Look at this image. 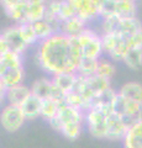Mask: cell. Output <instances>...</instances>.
<instances>
[{
  "mask_svg": "<svg viewBox=\"0 0 142 148\" xmlns=\"http://www.w3.org/2000/svg\"><path fill=\"white\" fill-rule=\"evenodd\" d=\"M123 63L126 64L127 68L132 71H139L142 67V49L141 48H131L126 53L123 58Z\"/></svg>",
  "mask_w": 142,
  "mask_h": 148,
  "instance_id": "26",
  "label": "cell"
},
{
  "mask_svg": "<svg viewBox=\"0 0 142 148\" xmlns=\"http://www.w3.org/2000/svg\"><path fill=\"white\" fill-rule=\"evenodd\" d=\"M47 14L56 16L61 22H64L69 18L77 16L72 0H54L47 3Z\"/></svg>",
  "mask_w": 142,
  "mask_h": 148,
  "instance_id": "14",
  "label": "cell"
},
{
  "mask_svg": "<svg viewBox=\"0 0 142 148\" xmlns=\"http://www.w3.org/2000/svg\"><path fill=\"white\" fill-rule=\"evenodd\" d=\"M41 106H42V100L37 98L36 95L31 94L29 98L22 103L20 108L22 110V112H24L26 120L30 121V120H35L37 117H41Z\"/></svg>",
  "mask_w": 142,
  "mask_h": 148,
  "instance_id": "19",
  "label": "cell"
},
{
  "mask_svg": "<svg viewBox=\"0 0 142 148\" xmlns=\"http://www.w3.org/2000/svg\"><path fill=\"white\" fill-rule=\"evenodd\" d=\"M26 121L27 120L20 106L6 104L0 114V123L3 126V130L8 133L17 132Z\"/></svg>",
  "mask_w": 142,
  "mask_h": 148,
  "instance_id": "9",
  "label": "cell"
},
{
  "mask_svg": "<svg viewBox=\"0 0 142 148\" xmlns=\"http://www.w3.org/2000/svg\"><path fill=\"white\" fill-rule=\"evenodd\" d=\"M129 43L131 48H141L142 49V30H140L137 34L129 38Z\"/></svg>",
  "mask_w": 142,
  "mask_h": 148,
  "instance_id": "28",
  "label": "cell"
},
{
  "mask_svg": "<svg viewBox=\"0 0 142 148\" xmlns=\"http://www.w3.org/2000/svg\"><path fill=\"white\" fill-rule=\"evenodd\" d=\"M137 5L132 0H99L100 20L105 17H136Z\"/></svg>",
  "mask_w": 142,
  "mask_h": 148,
  "instance_id": "4",
  "label": "cell"
},
{
  "mask_svg": "<svg viewBox=\"0 0 142 148\" xmlns=\"http://www.w3.org/2000/svg\"><path fill=\"white\" fill-rule=\"evenodd\" d=\"M103 41L104 54L113 62H122L126 53L131 49L129 40L114 34H100Z\"/></svg>",
  "mask_w": 142,
  "mask_h": 148,
  "instance_id": "7",
  "label": "cell"
},
{
  "mask_svg": "<svg viewBox=\"0 0 142 148\" xmlns=\"http://www.w3.org/2000/svg\"><path fill=\"white\" fill-rule=\"evenodd\" d=\"M121 98L142 105V84L139 82H127L117 90Z\"/></svg>",
  "mask_w": 142,
  "mask_h": 148,
  "instance_id": "17",
  "label": "cell"
},
{
  "mask_svg": "<svg viewBox=\"0 0 142 148\" xmlns=\"http://www.w3.org/2000/svg\"><path fill=\"white\" fill-rule=\"evenodd\" d=\"M62 103H59L57 100L47 99L42 100V106H41V117L46 120L47 122L52 121L53 119L57 117L59 108H61Z\"/></svg>",
  "mask_w": 142,
  "mask_h": 148,
  "instance_id": "23",
  "label": "cell"
},
{
  "mask_svg": "<svg viewBox=\"0 0 142 148\" xmlns=\"http://www.w3.org/2000/svg\"><path fill=\"white\" fill-rule=\"evenodd\" d=\"M49 126L53 130L61 132V130L64 126H69V125H77V123H84L85 125V117L84 112L75 108L67 105L63 103L59 108L58 115L56 119H53L52 121H49Z\"/></svg>",
  "mask_w": 142,
  "mask_h": 148,
  "instance_id": "8",
  "label": "cell"
},
{
  "mask_svg": "<svg viewBox=\"0 0 142 148\" xmlns=\"http://www.w3.org/2000/svg\"><path fill=\"white\" fill-rule=\"evenodd\" d=\"M75 15L89 24L99 16V0H72Z\"/></svg>",
  "mask_w": 142,
  "mask_h": 148,
  "instance_id": "13",
  "label": "cell"
},
{
  "mask_svg": "<svg viewBox=\"0 0 142 148\" xmlns=\"http://www.w3.org/2000/svg\"><path fill=\"white\" fill-rule=\"evenodd\" d=\"M35 59L45 73L54 77L64 73H77L82 53L75 37L56 34L38 43Z\"/></svg>",
  "mask_w": 142,
  "mask_h": 148,
  "instance_id": "1",
  "label": "cell"
},
{
  "mask_svg": "<svg viewBox=\"0 0 142 148\" xmlns=\"http://www.w3.org/2000/svg\"><path fill=\"white\" fill-rule=\"evenodd\" d=\"M47 12V3L42 0H29L27 4V21L29 24H35L42 20Z\"/></svg>",
  "mask_w": 142,
  "mask_h": 148,
  "instance_id": "21",
  "label": "cell"
},
{
  "mask_svg": "<svg viewBox=\"0 0 142 148\" xmlns=\"http://www.w3.org/2000/svg\"><path fill=\"white\" fill-rule=\"evenodd\" d=\"M27 4H29V0H4L1 5L10 20H12L16 25H24L29 24Z\"/></svg>",
  "mask_w": 142,
  "mask_h": 148,
  "instance_id": "12",
  "label": "cell"
},
{
  "mask_svg": "<svg viewBox=\"0 0 142 148\" xmlns=\"http://www.w3.org/2000/svg\"><path fill=\"white\" fill-rule=\"evenodd\" d=\"M34 25V29H35V32L36 35H37L38 37V41L40 42H42V41L49 38V37H52L53 35H56L57 32L56 30L53 29V26L49 24L48 21H46L45 18H42V20H40L37 22H35Z\"/></svg>",
  "mask_w": 142,
  "mask_h": 148,
  "instance_id": "25",
  "label": "cell"
},
{
  "mask_svg": "<svg viewBox=\"0 0 142 148\" xmlns=\"http://www.w3.org/2000/svg\"><path fill=\"white\" fill-rule=\"evenodd\" d=\"M122 146L123 148H142V119L129 128Z\"/></svg>",
  "mask_w": 142,
  "mask_h": 148,
  "instance_id": "18",
  "label": "cell"
},
{
  "mask_svg": "<svg viewBox=\"0 0 142 148\" xmlns=\"http://www.w3.org/2000/svg\"><path fill=\"white\" fill-rule=\"evenodd\" d=\"M56 86L61 90L63 94L67 95L68 92L74 90V88L78 83V74L77 73H64L58 74V75L51 77Z\"/></svg>",
  "mask_w": 142,
  "mask_h": 148,
  "instance_id": "20",
  "label": "cell"
},
{
  "mask_svg": "<svg viewBox=\"0 0 142 148\" xmlns=\"http://www.w3.org/2000/svg\"><path fill=\"white\" fill-rule=\"evenodd\" d=\"M75 38L79 45L82 58L102 59V56L104 54L102 35L88 27Z\"/></svg>",
  "mask_w": 142,
  "mask_h": 148,
  "instance_id": "5",
  "label": "cell"
},
{
  "mask_svg": "<svg viewBox=\"0 0 142 148\" xmlns=\"http://www.w3.org/2000/svg\"><path fill=\"white\" fill-rule=\"evenodd\" d=\"M140 30H142V24L137 17L102 18V32L100 34H114L129 40Z\"/></svg>",
  "mask_w": 142,
  "mask_h": 148,
  "instance_id": "3",
  "label": "cell"
},
{
  "mask_svg": "<svg viewBox=\"0 0 142 148\" xmlns=\"http://www.w3.org/2000/svg\"><path fill=\"white\" fill-rule=\"evenodd\" d=\"M25 69L22 54L12 51L0 54V88L5 90L8 88L24 84Z\"/></svg>",
  "mask_w": 142,
  "mask_h": 148,
  "instance_id": "2",
  "label": "cell"
},
{
  "mask_svg": "<svg viewBox=\"0 0 142 148\" xmlns=\"http://www.w3.org/2000/svg\"><path fill=\"white\" fill-rule=\"evenodd\" d=\"M0 42L5 43L9 51H12V52L19 53V54H22L30 47L26 42L24 35H22L20 25H16V24H14L3 30L1 37H0Z\"/></svg>",
  "mask_w": 142,
  "mask_h": 148,
  "instance_id": "11",
  "label": "cell"
},
{
  "mask_svg": "<svg viewBox=\"0 0 142 148\" xmlns=\"http://www.w3.org/2000/svg\"><path fill=\"white\" fill-rule=\"evenodd\" d=\"M99 66V59H91V58H82L79 62V66L77 69V74L80 77L88 78L94 74H97Z\"/></svg>",
  "mask_w": 142,
  "mask_h": 148,
  "instance_id": "24",
  "label": "cell"
},
{
  "mask_svg": "<svg viewBox=\"0 0 142 148\" xmlns=\"http://www.w3.org/2000/svg\"><path fill=\"white\" fill-rule=\"evenodd\" d=\"M130 126L116 114H111L108 117V131L106 140L111 141H122L125 138Z\"/></svg>",
  "mask_w": 142,
  "mask_h": 148,
  "instance_id": "16",
  "label": "cell"
},
{
  "mask_svg": "<svg viewBox=\"0 0 142 148\" xmlns=\"http://www.w3.org/2000/svg\"><path fill=\"white\" fill-rule=\"evenodd\" d=\"M115 73H116V68H115V64H114L113 61H110L109 58L99 59V66H98V71H97L98 75L103 77L108 80H111V78L115 75Z\"/></svg>",
  "mask_w": 142,
  "mask_h": 148,
  "instance_id": "27",
  "label": "cell"
},
{
  "mask_svg": "<svg viewBox=\"0 0 142 148\" xmlns=\"http://www.w3.org/2000/svg\"><path fill=\"white\" fill-rule=\"evenodd\" d=\"M111 114L114 112L102 109L99 106H91L88 111H85V126L91 136L95 138H106L108 117Z\"/></svg>",
  "mask_w": 142,
  "mask_h": 148,
  "instance_id": "6",
  "label": "cell"
},
{
  "mask_svg": "<svg viewBox=\"0 0 142 148\" xmlns=\"http://www.w3.org/2000/svg\"><path fill=\"white\" fill-rule=\"evenodd\" d=\"M32 94L31 86L25 84H19L11 88H8L5 90H1V98L6 101L8 105L21 106L22 103Z\"/></svg>",
  "mask_w": 142,
  "mask_h": 148,
  "instance_id": "15",
  "label": "cell"
},
{
  "mask_svg": "<svg viewBox=\"0 0 142 148\" xmlns=\"http://www.w3.org/2000/svg\"><path fill=\"white\" fill-rule=\"evenodd\" d=\"M31 91L32 94L36 95L41 100H57L59 103H64V94L56 86V84L53 83L52 78H46L42 77L40 79L35 80L31 85Z\"/></svg>",
  "mask_w": 142,
  "mask_h": 148,
  "instance_id": "10",
  "label": "cell"
},
{
  "mask_svg": "<svg viewBox=\"0 0 142 148\" xmlns=\"http://www.w3.org/2000/svg\"><path fill=\"white\" fill-rule=\"evenodd\" d=\"M86 22H84L82 18H79L78 16H74L67 20L64 22H62V30L61 34L69 36V37H77L79 36L84 30H86Z\"/></svg>",
  "mask_w": 142,
  "mask_h": 148,
  "instance_id": "22",
  "label": "cell"
}]
</instances>
